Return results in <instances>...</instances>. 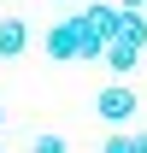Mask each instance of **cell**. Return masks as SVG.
<instances>
[{
    "instance_id": "obj_11",
    "label": "cell",
    "mask_w": 147,
    "mask_h": 153,
    "mask_svg": "<svg viewBox=\"0 0 147 153\" xmlns=\"http://www.w3.org/2000/svg\"><path fill=\"white\" fill-rule=\"evenodd\" d=\"M118 6H135V12H147V0H118Z\"/></svg>"
},
{
    "instance_id": "obj_8",
    "label": "cell",
    "mask_w": 147,
    "mask_h": 153,
    "mask_svg": "<svg viewBox=\"0 0 147 153\" xmlns=\"http://www.w3.org/2000/svg\"><path fill=\"white\" fill-rule=\"evenodd\" d=\"M30 153H71V141H65V135H36V141H30Z\"/></svg>"
},
{
    "instance_id": "obj_14",
    "label": "cell",
    "mask_w": 147,
    "mask_h": 153,
    "mask_svg": "<svg viewBox=\"0 0 147 153\" xmlns=\"http://www.w3.org/2000/svg\"><path fill=\"white\" fill-rule=\"evenodd\" d=\"M0 153H6V147H0Z\"/></svg>"
},
{
    "instance_id": "obj_12",
    "label": "cell",
    "mask_w": 147,
    "mask_h": 153,
    "mask_svg": "<svg viewBox=\"0 0 147 153\" xmlns=\"http://www.w3.org/2000/svg\"><path fill=\"white\" fill-rule=\"evenodd\" d=\"M0 130H6V106H0Z\"/></svg>"
},
{
    "instance_id": "obj_3",
    "label": "cell",
    "mask_w": 147,
    "mask_h": 153,
    "mask_svg": "<svg viewBox=\"0 0 147 153\" xmlns=\"http://www.w3.org/2000/svg\"><path fill=\"white\" fill-rule=\"evenodd\" d=\"M82 24H88L100 41H118V36H124V24H118V0H94L88 12H82Z\"/></svg>"
},
{
    "instance_id": "obj_6",
    "label": "cell",
    "mask_w": 147,
    "mask_h": 153,
    "mask_svg": "<svg viewBox=\"0 0 147 153\" xmlns=\"http://www.w3.org/2000/svg\"><path fill=\"white\" fill-rule=\"evenodd\" d=\"M135 59H141V47H129V41H112L106 47V65L118 71V82H124V71H135Z\"/></svg>"
},
{
    "instance_id": "obj_2",
    "label": "cell",
    "mask_w": 147,
    "mask_h": 153,
    "mask_svg": "<svg viewBox=\"0 0 147 153\" xmlns=\"http://www.w3.org/2000/svg\"><path fill=\"white\" fill-rule=\"evenodd\" d=\"M41 53L47 59H59V65H65V59H76L82 53V18H59V24H47V36H41Z\"/></svg>"
},
{
    "instance_id": "obj_7",
    "label": "cell",
    "mask_w": 147,
    "mask_h": 153,
    "mask_svg": "<svg viewBox=\"0 0 147 153\" xmlns=\"http://www.w3.org/2000/svg\"><path fill=\"white\" fill-rule=\"evenodd\" d=\"M76 18H82V12H76ZM106 47H112V41H100L88 24H82V53H76V59H88V65H94V59H106Z\"/></svg>"
},
{
    "instance_id": "obj_5",
    "label": "cell",
    "mask_w": 147,
    "mask_h": 153,
    "mask_svg": "<svg viewBox=\"0 0 147 153\" xmlns=\"http://www.w3.org/2000/svg\"><path fill=\"white\" fill-rule=\"evenodd\" d=\"M118 24H124V36H118V41H129V47H147V12H135V6H118Z\"/></svg>"
},
{
    "instance_id": "obj_10",
    "label": "cell",
    "mask_w": 147,
    "mask_h": 153,
    "mask_svg": "<svg viewBox=\"0 0 147 153\" xmlns=\"http://www.w3.org/2000/svg\"><path fill=\"white\" fill-rule=\"evenodd\" d=\"M135 153H147V130H135Z\"/></svg>"
},
{
    "instance_id": "obj_13",
    "label": "cell",
    "mask_w": 147,
    "mask_h": 153,
    "mask_svg": "<svg viewBox=\"0 0 147 153\" xmlns=\"http://www.w3.org/2000/svg\"><path fill=\"white\" fill-rule=\"evenodd\" d=\"M59 6H76V0H59Z\"/></svg>"
},
{
    "instance_id": "obj_9",
    "label": "cell",
    "mask_w": 147,
    "mask_h": 153,
    "mask_svg": "<svg viewBox=\"0 0 147 153\" xmlns=\"http://www.w3.org/2000/svg\"><path fill=\"white\" fill-rule=\"evenodd\" d=\"M100 153H135V135H129V130H112L106 141H100Z\"/></svg>"
},
{
    "instance_id": "obj_1",
    "label": "cell",
    "mask_w": 147,
    "mask_h": 153,
    "mask_svg": "<svg viewBox=\"0 0 147 153\" xmlns=\"http://www.w3.org/2000/svg\"><path fill=\"white\" fill-rule=\"evenodd\" d=\"M135 112H141V94H135L129 82H118V76H112L100 94H94V118H100V124H112V130L135 124Z\"/></svg>"
},
{
    "instance_id": "obj_4",
    "label": "cell",
    "mask_w": 147,
    "mask_h": 153,
    "mask_svg": "<svg viewBox=\"0 0 147 153\" xmlns=\"http://www.w3.org/2000/svg\"><path fill=\"white\" fill-rule=\"evenodd\" d=\"M30 47V24L24 18H0V59H18Z\"/></svg>"
}]
</instances>
